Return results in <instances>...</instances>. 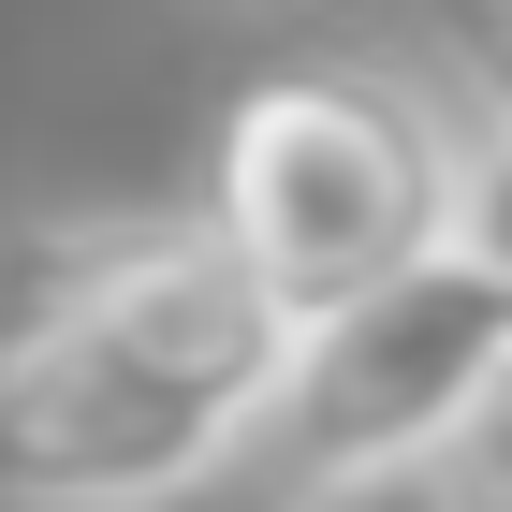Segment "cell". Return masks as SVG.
I'll list each match as a JSON object with an SVG mask.
<instances>
[{
	"instance_id": "obj_1",
	"label": "cell",
	"mask_w": 512,
	"mask_h": 512,
	"mask_svg": "<svg viewBox=\"0 0 512 512\" xmlns=\"http://www.w3.org/2000/svg\"><path fill=\"white\" fill-rule=\"evenodd\" d=\"M191 220L278 322H322L425 249L498 235V147L395 59H278L220 103Z\"/></svg>"
},
{
	"instance_id": "obj_2",
	"label": "cell",
	"mask_w": 512,
	"mask_h": 512,
	"mask_svg": "<svg viewBox=\"0 0 512 512\" xmlns=\"http://www.w3.org/2000/svg\"><path fill=\"white\" fill-rule=\"evenodd\" d=\"M512 366V249L454 235L425 264H395L381 293L293 322L264 395V439L293 483H381V469H454L469 425L498 410Z\"/></svg>"
},
{
	"instance_id": "obj_3",
	"label": "cell",
	"mask_w": 512,
	"mask_h": 512,
	"mask_svg": "<svg viewBox=\"0 0 512 512\" xmlns=\"http://www.w3.org/2000/svg\"><path fill=\"white\" fill-rule=\"evenodd\" d=\"M249 425L103 322H15L0 337V512H161L220 483Z\"/></svg>"
},
{
	"instance_id": "obj_4",
	"label": "cell",
	"mask_w": 512,
	"mask_h": 512,
	"mask_svg": "<svg viewBox=\"0 0 512 512\" xmlns=\"http://www.w3.org/2000/svg\"><path fill=\"white\" fill-rule=\"evenodd\" d=\"M293 512H483L469 469H381V483H308Z\"/></svg>"
}]
</instances>
